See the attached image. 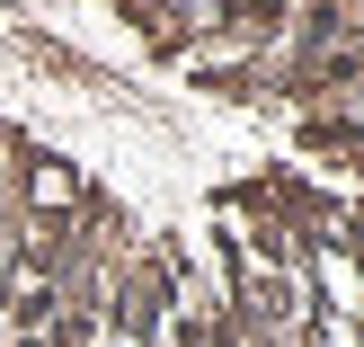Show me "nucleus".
I'll return each mask as SVG.
<instances>
[{"instance_id": "1", "label": "nucleus", "mask_w": 364, "mask_h": 347, "mask_svg": "<svg viewBox=\"0 0 364 347\" xmlns=\"http://www.w3.org/2000/svg\"><path fill=\"white\" fill-rule=\"evenodd\" d=\"M0 347H364V0H0Z\"/></svg>"}]
</instances>
